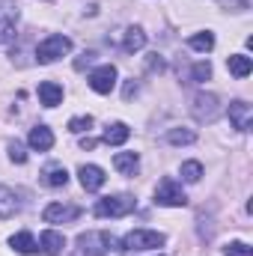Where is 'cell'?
I'll return each instance as SVG.
<instances>
[{"instance_id": "52a82bcc", "label": "cell", "mask_w": 253, "mask_h": 256, "mask_svg": "<svg viewBox=\"0 0 253 256\" xmlns=\"http://www.w3.org/2000/svg\"><path fill=\"white\" fill-rule=\"evenodd\" d=\"M114 86H116V66L104 63V66H98V68L90 72V90H92V92L108 96Z\"/></svg>"}, {"instance_id": "d6986e66", "label": "cell", "mask_w": 253, "mask_h": 256, "mask_svg": "<svg viewBox=\"0 0 253 256\" xmlns=\"http://www.w3.org/2000/svg\"><path fill=\"white\" fill-rule=\"evenodd\" d=\"M226 68H230L236 78H248V74L253 72V63H250L248 54H232V57L226 60Z\"/></svg>"}, {"instance_id": "6da1fadb", "label": "cell", "mask_w": 253, "mask_h": 256, "mask_svg": "<svg viewBox=\"0 0 253 256\" xmlns=\"http://www.w3.org/2000/svg\"><path fill=\"white\" fill-rule=\"evenodd\" d=\"M78 248H80L84 256H108L116 248V238L104 230H90V232L78 236Z\"/></svg>"}, {"instance_id": "9c48e42d", "label": "cell", "mask_w": 253, "mask_h": 256, "mask_svg": "<svg viewBox=\"0 0 253 256\" xmlns=\"http://www.w3.org/2000/svg\"><path fill=\"white\" fill-rule=\"evenodd\" d=\"M45 224H68L74 218H80V208L78 206H66V202H51L45 212H42Z\"/></svg>"}, {"instance_id": "4fadbf2b", "label": "cell", "mask_w": 253, "mask_h": 256, "mask_svg": "<svg viewBox=\"0 0 253 256\" xmlns=\"http://www.w3.org/2000/svg\"><path fill=\"white\" fill-rule=\"evenodd\" d=\"M27 143H30V149H36V152H48V149L54 146V131H51L48 126L30 128V137H27Z\"/></svg>"}, {"instance_id": "8992f818", "label": "cell", "mask_w": 253, "mask_h": 256, "mask_svg": "<svg viewBox=\"0 0 253 256\" xmlns=\"http://www.w3.org/2000/svg\"><path fill=\"white\" fill-rule=\"evenodd\" d=\"M190 114H194V120H200V122H214L218 114H220L218 96H212V92H196L194 102H190Z\"/></svg>"}, {"instance_id": "30bf717a", "label": "cell", "mask_w": 253, "mask_h": 256, "mask_svg": "<svg viewBox=\"0 0 253 256\" xmlns=\"http://www.w3.org/2000/svg\"><path fill=\"white\" fill-rule=\"evenodd\" d=\"M230 122H232V128H238V131H250L253 126V108L248 104V102H232L230 104Z\"/></svg>"}, {"instance_id": "ba28073f", "label": "cell", "mask_w": 253, "mask_h": 256, "mask_svg": "<svg viewBox=\"0 0 253 256\" xmlns=\"http://www.w3.org/2000/svg\"><path fill=\"white\" fill-rule=\"evenodd\" d=\"M15 24H18V6H15V0H0V45L15 36Z\"/></svg>"}, {"instance_id": "3957f363", "label": "cell", "mask_w": 253, "mask_h": 256, "mask_svg": "<svg viewBox=\"0 0 253 256\" xmlns=\"http://www.w3.org/2000/svg\"><path fill=\"white\" fill-rule=\"evenodd\" d=\"M164 232L158 230H131L122 238V250H158L164 248Z\"/></svg>"}, {"instance_id": "ffe728a7", "label": "cell", "mask_w": 253, "mask_h": 256, "mask_svg": "<svg viewBox=\"0 0 253 256\" xmlns=\"http://www.w3.org/2000/svg\"><path fill=\"white\" fill-rule=\"evenodd\" d=\"M146 45V33L140 30V27H128L126 36H122V48H126L128 54H134V51H140Z\"/></svg>"}, {"instance_id": "603a6c76", "label": "cell", "mask_w": 253, "mask_h": 256, "mask_svg": "<svg viewBox=\"0 0 253 256\" xmlns=\"http://www.w3.org/2000/svg\"><path fill=\"white\" fill-rule=\"evenodd\" d=\"M45 182H48L51 188H63L66 182H68L66 167H48V170H45Z\"/></svg>"}, {"instance_id": "9a60e30c", "label": "cell", "mask_w": 253, "mask_h": 256, "mask_svg": "<svg viewBox=\"0 0 253 256\" xmlns=\"http://www.w3.org/2000/svg\"><path fill=\"white\" fill-rule=\"evenodd\" d=\"M39 102H42L45 108H57V104L63 102V86H60V84H54V80L39 84Z\"/></svg>"}, {"instance_id": "7402d4cb", "label": "cell", "mask_w": 253, "mask_h": 256, "mask_svg": "<svg viewBox=\"0 0 253 256\" xmlns=\"http://www.w3.org/2000/svg\"><path fill=\"white\" fill-rule=\"evenodd\" d=\"M188 45L194 51H206V54H208V51L214 48V33H208V30H206V33H194L188 39Z\"/></svg>"}, {"instance_id": "5bb4252c", "label": "cell", "mask_w": 253, "mask_h": 256, "mask_svg": "<svg viewBox=\"0 0 253 256\" xmlns=\"http://www.w3.org/2000/svg\"><path fill=\"white\" fill-rule=\"evenodd\" d=\"M18 208H21L18 194L12 191V188H6V185H0V220L15 218V214H18Z\"/></svg>"}, {"instance_id": "ac0fdd59", "label": "cell", "mask_w": 253, "mask_h": 256, "mask_svg": "<svg viewBox=\"0 0 253 256\" xmlns=\"http://www.w3.org/2000/svg\"><path fill=\"white\" fill-rule=\"evenodd\" d=\"M137 164H140L137 152H116V155H114V167H116L122 176H134Z\"/></svg>"}, {"instance_id": "83f0119b", "label": "cell", "mask_w": 253, "mask_h": 256, "mask_svg": "<svg viewBox=\"0 0 253 256\" xmlns=\"http://www.w3.org/2000/svg\"><path fill=\"white\" fill-rule=\"evenodd\" d=\"M9 158H12L15 164H24V161H27V152H24V143H18V140H15V143H9Z\"/></svg>"}, {"instance_id": "5b68a950", "label": "cell", "mask_w": 253, "mask_h": 256, "mask_svg": "<svg viewBox=\"0 0 253 256\" xmlns=\"http://www.w3.org/2000/svg\"><path fill=\"white\" fill-rule=\"evenodd\" d=\"M155 202L158 206H170V208H179V206H185L188 202V196L182 191V185L176 182V179H161L158 182V188H155Z\"/></svg>"}, {"instance_id": "277c9868", "label": "cell", "mask_w": 253, "mask_h": 256, "mask_svg": "<svg viewBox=\"0 0 253 256\" xmlns=\"http://www.w3.org/2000/svg\"><path fill=\"white\" fill-rule=\"evenodd\" d=\"M72 51V39L68 36H60V33H54V36H48V39H42L39 42V48H36V60L39 63H54V60H60Z\"/></svg>"}, {"instance_id": "e0dca14e", "label": "cell", "mask_w": 253, "mask_h": 256, "mask_svg": "<svg viewBox=\"0 0 253 256\" xmlns=\"http://www.w3.org/2000/svg\"><path fill=\"white\" fill-rule=\"evenodd\" d=\"M128 137H131V128L126 122H114V126L104 128V134H102V140L108 143V146H122Z\"/></svg>"}, {"instance_id": "2e32d148", "label": "cell", "mask_w": 253, "mask_h": 256, "mask_svg": "<svg viewBox=\"0 0 253 256\" xmlns=\"http://www.w3.org/2000/svg\"><path fill=\"white\" fill-rule=\"evenodd\" d=\"M9 244H12L15 254H24V256L39 254V244H36V238H33L30 232H15V236L9 238Z\"/></svg>"}, {"instance_id": "d4e9b609", "label": "cell", "mask_w": 253, "mask_h": 256, "mask_svg": "<svg viewBox=\"0 0 253 256\" xmlns=\"http://www.w3.org/2000/svg\"><path fill=\"white\" fill-rule=\"evenodd\" d=\"M90 128H92V116H90V114L68 120V131H72V134H84V131H90Z\"/></svg>"}, {"instance_id": "4316f807", "label": "cell", "mask_w": 253, "mask_h": 256, "mask_svg": "<svg viewBox=\"0 0 253 256\" xmlns=\"http://www.w3.org/2000/svg\"><path fill=\"white\" fill-rule=\"evenodd\" d=\"M190 78H194L196 84H202V80H208V78H212V66H208V63H196L194 68H190Z\"/></svg>"}, {"instance_id": "8fae6325", "label": "cell", "mask_w": 253, "mask_h": 256, "mask_svg": "<svg viewBox=\"0 0 253 256\" xmlns=\"http://www.w3.org/2000/svg\"><path fill=\"white\" fill-rule=\"evenodd\" d=\"M78 176H80V185H84V191H98L102 185H104V170L102 167H96V164H84L80 170H78Z\"/></svg>"}, {"instance_id": "f1b7e54d", "label": "cell", "mask_w": 253, "mask_h": 256, "mask_svg": "<svg viewBox=\"0 0 253 256\" xmlns=\"http://www.w3.org/2000/svg\"><path fill=\"white\" fill-rule=\"evenodd\" d=\"M92 146H96V140H92V137H84V140H80V149H92Z\"/></svg>"}, {"instance_id": "cb8c5ba5", "label": "cell", "mask_w": 253, "mask_h": 256, "mask_svg": "<svg viewBox=\"0 0 253 256\" xmlns=\"http://www.w3.org/2000/svg\"><path fill=\"white\" fill-rule=\"evenodd\" d=\"M182 179L190 182V185L200 182V179H202V164H200V161H185V164H182Z\"/></svg>"}, {"instance_id": "7a4b0ae2", "label": "cell", "mask_w": 253, "mask_h": 256, "mask_svg": "<svg viewBox=\"0 0 253 256\" xmlns=\"http://www.w3.org/2000/svg\"><path fill=\"white\" fill-rule=\"evenodd\" d=\"M137 200L131 194H116V196H102L96 206H92V214L96 218H126L134 212Z\"/></svg>"}, {"instance_id": "484cf974", "label": "cell", "mask_w": 253, "mask_h": 256, "mask_svg": "<svg viewBox=\"0 0 253 256\" xmlns=\"http://www.w3.org/2000/svg\"><path fill=\"white\" fill-rule=\"evenodd\" d=\"M253 250L244 244V242H230L226 248H224V256H250Z\"/></svg>"}, {"instance_id": "44dd1931", "label": "cell", "mask_w": 253, "mask_h": 256, "mask_svg": "<svg viewBox=\"0 0 253 256\" xmlns=\"http://www.w3.org/2000/svg\"><path fill=\"white\" fill-rule=\"evenodd\" d=\"M194 140H196V134L190 128H170L167 131V143H173V146H188Z\"/></svg>"}, {"instance_id": "7c38bea8", "label": "cell", "mask_w": 253, "mask_h": 256, "mask_svg": "<svg viewBox=\"0 0 253 256\" xmlns=\"http://www.w3.org/2000/svg\"><path fill=\"white\" fill-rule=\"evenodd\" d=\"M66 248V238L63 232H57V230H45L42 236H39V250L45 256H60Z\"/></svg>"}]
</instances>
